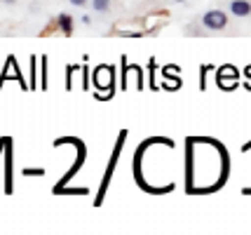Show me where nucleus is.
<instances>
[{
    "instance_id": "2",
    "label": "nucleus",
    "mask_w": 251,
    "mask_h": 235,
    "mask_svg": "<svg viewBox=\"0 0 251 235\" xmlns=\"http://www.w3.org/2000/svg\"><path fill=\"white\" fill-rule=\"evenodd\" d=\"M230 14L235 17H249L251 14V0H230Z\"/></svg>"
},
{
    "instance_id": "7",
    "label": "nucleus",
    "mask_w": 251,
    "mask_h": 235,
    "mask_svg": "<svg viewBox=\"0 0 251 235\" xmlns=\"http://www.w3.org/2000/svg\"><path fill=\"white\" fill-rule=\"evenodd\" d=\"M172 2H186V0H172Z\"/></svg>"
},
{
    "instance_id": "3",
    "label": "nucleus",
    "mask_w": 251,
    "mask_h": 235,
    "mask_svg": "<svg viewBox=\"0 0 251 235\" xmlns=\"http://www.w3.org/2000/svg\"><path fill=\"white\" fill-rule=\"evenodd\" d=\"M56 26H59L66 35H71L73 33V17H71V14H59V17H56Z\"/></svg>"
},
{
    "instance_id": "6",
    "label": "nucleus",
    "mask_w": 251,
    "mask_h": 235,
    "mask_svg": "<svg viewBox=\"0 0 251 235\" xmlns=\"http://www.w3.org/2000/svg\"><path fill=\"white\" fill-rule=\"evenodd\" d=\"M2 5H17V0H0Z\"/></svg>"
},
{
    "instance_id": "4",
    "label": "nucleus",
    "mask_w": 251,
    "mask_h": 235,
    "mask_svg": "<svg viewBox=\"0 0 251 235\" xmlns=\"http://www.w3.org/2000/svg\"><path fill=\"white\" fill-rule=\"evenodd\" d=\"M92 7H94L97 12H108L110 0H92Z\"/></svg>"
},
{
    "instance_id": "1",
    "label": "nucleus",
    "mask_w": 251,
    "mask_h": 235,
    "mask_svg": "<svg viewBox=\"0 0 251 235\" xmlns=\"http://www.w3.org/2000/svg\"><path fill=\"white\" fill-rule=\"evenodd\" d=\"M202 26L209 31H223L228 26V14L223 10H209L202 14Z\"/></svg>"
},
{
    "instance_id": "5",
    "label": "nucleus",
    "mask_w": 251,
    "mask_h": 235,
    "mask_svg": "<svg viewBox=\"0 0 251 235\" xmlns=\"http://www.w3.org/2000/svg\"><path fill=\"white\" fill-rule=\"evenodd\" d=\"M89 0H71V5H75V7H85Z\"/></svg>"
}]
</instances>
